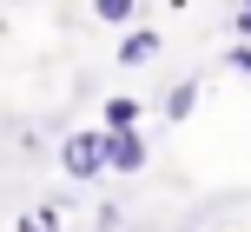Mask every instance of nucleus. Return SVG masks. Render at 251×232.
<instances>
[{
  "instance_id": "6e6552de",
  "label": "nucleus",
  "mask_w": 251,
  "mask_h": 232,
  "mask_svg": "<svg viewBox=\"0 0 251 232\" xmlns=\"http://www.w3.org/2000/svg\"><path fill=\"white\" fill-rule=\"evenodd\" d=\"M225 66H231V73H245V80H251V47H231V53H225Z\"/></svg>"
},
{
  "instance_id": "f03ea898",
  "label": "nucleus",
  "mask_w": 251,
  "mask_h": 232,
  "mask_svg": "<svg viewBox=\"0 0 251 232\" xmlns=\"http://www.w3.org/2000/svg\"><path fill=\"white\" fill-rule=\"evenodd\" d=\"M106 173H146V140H139V126L106 133Z\"/></svg>"
},
{
  "instance_id": "1a4fd4ad",
  "label": "nucleus",
  "mask_w": 251,
  "mask_h": 232,
  "mask_svg": "<svg viewBox=\"0 0 251 232\" xmlns=\"http://www.w3.org/2000/svg\"><path fill=\"white\" fill-rule=\"evenodd\" d=\"M231 27H238V33H251V0H238V7H231Z\"/></svg>"
},
{
  "instance_id": "423d86ee",
  "label": "nucleus",
  "mask_w": 251,
  "mask_h": 232,
  "mask_svg": "<svg viewBox=\"0 0 251 232\" xmlns=\"http://www.w3.org/2000/svg\"><path fill=\"white\" fill-rule=\"evenodd\" d=\"M139 13H146L139 0H93V20H106V27H132Z\"/></svg>"
},
{
  "instance_id": "0eeeda50",
  "label": "nucleus",
  "mask_w": 251,
  "mask_h": 232,
  "mask_svg": "<svg viewBox=\"0 0 251 232\" xmlns=\"http://www.w3.org/2000/svg\"><path fill=\"white\" fill-rule=\"evenodd\" d=\"M13 232H66V226H60V212H53V206H33V212L13 219Z\"/></svg>"
},
{
  "instance_id": "f257e3e1",
  "label": "nucleus",
  "mask_w": 251,
  "mask_h": 232,
  "mask_svg": "<svg viewBox=\"0 0 251 232\" xmlns=\"http://www.w3.org/2000/svg\"><path fill=\"white\" fill-rule=\"evenodd\" d=\"M60 173H66L73 186L106 179V126H79V133H66V140H60Z\"/></svg>"
},
{
  "instance_id": "20e7f679",
  "label": "nucleus",
  "mask_w": 251,
  "mask_h": 232,
  "mask_svg": "<svg viewBox=\"0 0 251 232\" xmlns=\"http://www.w3.org/2000/svg\"><path fill=\"white\" fill-rule=\"evenodd\" d=\"M100 126L119 133V126H139V100H126V93H113V100L100 106Z\"/></svg>"
},
{
  "instance_id": "7ed1b4c3",
  "label": "nucleus",
  "mask_w": 251,
  "mask_h": 232,
  "mask_svg": "<svg viewBox=\"0 0 251 232\" xmlns=\"http://www.w3.org/2000/svg\"><path fill=\"white\" fill-rule=\"evenodd\" d=\"M159 47H165V40L152 33V27H132V33L119 40V53H113V60H119V66H152V60H159Z\"/></svg>"
},
{
  "instance_id": "39448f33",
  "label": "nucleus",
  "mask_w": 251,
  "mask_h": 232,
  "mask_svg": "<svg viewBox=\"0 0 251 232\" xmlns=\"http://www.w3.org/2000/svg\"><path fill=\"white\" fill-rule=\"evenodd\" d=\"M192 106H199V80H178V87L165 93V119L178 126V119H192Z\"/></svg>"
}]
</instances>
